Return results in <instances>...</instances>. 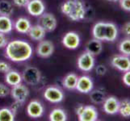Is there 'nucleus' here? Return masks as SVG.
Listing matches in <instances>:
<instances>
[{"instance_id":"obj_30","label":"nucleus","mask_w":130,"mask_h":121,"mask_svg":"<svg viewBox=\"0 0 130 121\" xmlns=\"http://www.w3.org/2000/svg\"><path fill=\"white\" fill-rule=\"evenodd\" d=\"M10 92L11 91L7 86L0 83V97H6L10 94Z\"/></svg>"},{"instance_id":"obj_12","label":"nucleus","mask_w":130,"mask_h":121,"mask_svg":"<svg viewBox=\"0 0 130 121\" xmlns=\"http://www.w3.org/2000/svg\"><path fill=\"white\" fill-rule=\"evenodd\" d=\"M111 65L119 70L126 72L130 70V59L126 56H114L111 59Z\"/></svg>"},{"instance_id":"obj_20","label":"nucleus","mask_w":130,"mask_h":121,"mask_svg":"<svg viewBox=\"0 0 130 121\" xmlns=\"http://www.w3.org/2000/svg\"><path fill=\"white\" fill-rule=\"evenodd\" d=\"M13 29L12 20L9 16L0 15V32L3 34L10 33Z\"/></svg>"},{"instance_id":"obj_17","label":"nucleus","mask_w":130,"mask_h":121,"mask_svg":"<svg viewBox=\"0 0 130 121\" xmlns=\"http://www.w3.org/2000/svg\"><path fill=\"white\" fill-rule=\"evenodd\" d=\"M32 27L31 22L28 19L24 17L19 18L15 23V28L18 32L22 34H26L28 32L30 28Z\"/></svg>"},{"instance_id":"obj_25","label":"nucleus","mask_w":130,"mask_h":121,"mask_svg":"<svg viewBox=\"0 0 130 121\" xmlns=\"http://www.w3.org/2000/svg\"><path fill=\"white\" fill-rule=\"evenodd\" d=\"M48 118L51 121H66L67 119V115L64 110L55 108L50 112Z\"/></svg>"},{"instance_id":"obj_39","label":"nucleus","mask_w":130,"mask_h":121,"mask_svg":"<svg viewBox=\"0 0 130 121\" xmlns=\"http://www.w3.org/2000/svg\"><path fill=\"white\" fill-rule=\"evenodd\" d=\"M83 107H84L83 105H78L77 107H76L75 112H76V114H77V115H79L80 114H81V112H82L83 110Z\"/></svg>"},{"instance_id":"obj_38","label":"nucleus","mask_w":130,"mask_h":121,"mask_svg":"<svg viewBox=\"0 0 130 121\" xmlns=\"http://www.w3.org/2000/svg\"><path fill=\"white\" fill-rule=\"evenodd\" d=\"M122 32L128 37H130V22H128L123 26Z\"/></svg>"},{"instance_id":"obj_8","label":"nucleus","mask_w":130,"mask_h":121,"mask_svg":"<svg viewBox=\"0 0 130 121\" xmlns=\"http://www.w3.org/2000/svg\"><path fill=\"white\" fill-rule=\"evenodd\" d=\"M26 7L29 14L35 17L41 16L45 11V6L42 0H29Z\"/></svg>"},{"instance_id":"obj_19","label":"nucleus","mask_w":130,"mask_h":121,"mask_svg":"<svg viewBox=\"0 0 130 121\" xmlns=\"http://www.w3.org/2000/svg\"><path fill=\"white\" fill-rule=\"evenodd\" d=\"M5 81L7 84L10 85V86H15L22 82V75L15 70H9L7 73H6L5 75Z\"/></svg>"},{"instance_id":"obj_5","label":"nucleus","mask_w":130,"mask_h":121,"mask_svg":"<svg viewBox=\"0 0 130 121\" xmlns=\"http://www.w3.org/2000/svg\"><path fill=\"white\" fill-rule=\"evenodd\" d=\"M44 97L48 102L58 103L64 98V93L60 88L56 87H48L44 92Z\"/></svg>"},{"instance_id":"obj_6","label":"nucleus","mask_w":130,"mask_h":121,"mask_svg":"<svg viewBox=\"0 0 130 121\" xmlns=\"http://www.w3.org/2000/svg\"><path fill=\"white\" fill-rule=\"evenodd\" d=\"M10 94L11 97L15 101L20 102L21 103H24L29 95V91L28 87L24 86V84L20 83L12 87Z\"/></svg>"},{"instance_id":"obj_4","label":"nucleus","mask_w":130,"mask_h":121,"mask_svg":"<svg viewBox=\"0 0 130 121\" xmlns=\"http://www.w3.org/2000/svg\"><path fill=\"white\" fill-rule=\"evenodd\" d=\"M38 24L41 25L45 32H51L56 29L57 21L56 17L51 13H43L41 16H39Z\"/></svg>"},{"instance_id":"obj_15","label":"nucleus","mask_w":130,"mask_h":121,"mask_svg":"<svg viewBox=\"0 0 130 121\" xmlns=\"http://www.w3.org/2000/svg\"><path fill=\"white\" fill-rule=\"evenodd\" d=\"M78 116L80 121H95L98 119V112L95 107L84 106L81 114Z\"/></svg>"},{"instance_id":"obj_31","label":"nucleus","mask_w":130,"mask_h":121,"mask_svg":"<svg viewBox=\"0 0 130 121\" xmlns=\"http://www.w3.org/2000/svg\"><path fill=\"white\" fill-rule=\"evenodd\" d=\"M9 70H11V65L5 61H0V72L6 74Z\"/></svg>"},{"instance_id":"obj_23","label":"nucleus","mask_w":130,"mask_h":121,"mask_svg":"<svg viewBox=\"0 0 130 121\" xmlns=\"http://www.w3.org/2000/svg\"><path fill=\"white\" fill-rule=\"evenodd\" d=\"M78 76L74 73H70L67 74L63 79V86L68 90L76 89L78 82Z\"/></svg>"},{"instance_id":"obj_40","label":"nucleus","mask_w":130,"mask_h":121,"mask_svg":"<svg viewBox=\"0 0 130 121\" xmlns=\"http://www.w3.org/2000/svg\"><path fill=\"white\" fill-rule=\"evenodd\" d=\"M109 1H112V2H116V1H118V0H109Z\"/></svg>"},{"instance_id":"obj_14","label":"nucleus","mask_w":130,"mask_h":121,"mask_svg":"<svg viewBox=\"0 0 130 121\" xmlns=\"http://www.w3.org/2000/svg\"><path fill=\"white\" fill-rule=\"evenodd\" d=\"M103 103H104V110L107 114L114 115L119 111L120 102L114 96L107 98Z\"/></svg>"},{"instance_id":"obj_1","label":"nucleus","mask_w":130,"mask_h":121,"mask_svg":"<svg viewBox=\"0 0 130 121\" xmlns=\"http://www.w3.org/2000/svg\"><path fill=\"white\" fill-rule=\"evenodd\" d=\"M32 47L28 42L21 40H15L7 43L5 49V56L13 62H23L32 57Z\"/></svg>"},{"instance_id":"obj_9","label":"nucleus","mask_w":130,"mask_h":121,"mask_svg":"<svg viewBox=\"0 0 130 121\" xmlns=\"http://www.w3.org/2000/svg\"><path fill=\"white\" fill-rule=\"evenodd\" d=\"M54 52V45L49 40H41L37 47V54L42 58H48Z\"/></svg>"},{"instance_id":"obj_29","label":"nucleus","mask_w":130,"mask_h":121,"mask_svg":"<svg viewBox=\"0 0 130 121\" xmlns=\"http://www.w3.org/2000/svg\"><path fill=\"white\" fill-rule=\"evenodd\" d=\"M120 51L123 54H125L127 56H130V38L124 39L122 40L120 44Z\"/></svg>"},{"instance_id":"obj_33","label":"nucleus","mask_w":130,"mask_h":121,"mask_svg":"<svg viewBox=\"0 0 130 121\" xmlns=\"http://www.w3.org/2000/svg\"><path fill=\"white\" fill-rule=\"evenodd\" d=\"M120 5L124 10L130 11V0H120Z\"/></svg>"},{"instance_id":"obj_13","label":"nucleus","mask_w":130,"mask_h":121,"mask_svg":"<svg viewBox=\"0 0 130 121\" xmlns=\"http://www.w3.org/2000/svg\"><path fill=\"white\" fill-rule=\"evenodd\" d=\"M76 89H77L79 92L83 93V94L90 93L93 89V82L91 78L86 75L78 78Z\"/></svg>"},{"instance_id":"obj_16","label":"nucleus","mask_w":130,"mask_h":121,"mask_svg":"<svg viewBox=\"0 0 130 121\" xmlns=\"http://www.w3.org/2000/svg\"><path fill=\"white\" fill-rule=\"evenodd\" d=\"M28 34L32 40L36 41H41L45 37L46 32L41 25L37 24L31 27Z\"/></svg>"},{"instance_id":"obj_34","label":"nucleus","mask_w":130,"mask_h":121,"mask_svg":"<svg viewBox=\"0 0 130 121\" xmlns=\"http://www.w3.org/2000/svg\"><path fill=\"white\" fill-rule=\"evenodd\" d=\"M95 71H96V74L97 75H99V76H103V75H104L105 73L107 72V69H106V67L104 65H99L96 67Z\"/></svg>"},{"instance_id":"obj_10","label":"nucleus","mask_w":130,"mask_h":121,"mask_svg":"<svg viewBox=\"0 0 130 121\" xmlns=\"http://www.w3.org/2000/svg\"><path fill=\"white\" fill-rule=\"evenodd\" d=\"M44 107L41 102L37 100L31 101L27 106V113L31 118L37 119L41 117L44 114Z\"/></svg>"},{"instance_id":"obj_37","label":"nucleus","mask_w":130,"mask_h":121,"mask_svg":"<svg viewBox=\"0 0 130 121\" xmlns=\"http://www.w3.org/2000/svg\"><path fill=\"white\" fill-rule=\"evenodd\" d=\"M21 104H23V103H21V102H18V101H15V102H14V103H12V105H11V110L15 114H16V112L18 111V110L20 109V107Z\"/></svg>"},{"instance_id":"obj_21","label":"nucleus","mask_w":130,"mask_h":121,"mask_svg":"<svg viewBox=\"0 0 130 121\" xmlns=\"http://www.w3.org/2000/svg\"><path fill=\"white\" fill-rule=\"evenodd\" d=\"M118 35V31L114 24L105 23V40L114 41Z\"/></svg>"},{"instance_id":"obj_36","label":"nucleus","mask_w":130,"mask_h":121,"mask_svg":"<svg viewBox=\"0 0 130 121\" xmlns=\"http://www.w3.org/2000/svg\"><path fill=\"white\" fill-rule=\"evenodd\" d=\"M123 82L128 87H130V70L126 71L123 76Z\"/></svg>"},{"instance_id":"obj_26","label":"nucleus","mask_w":130,"mask_h":121,"mask_svg":"<svg viewBox=\"0 0 130 121\" xmlns=\"http://www.w3.org/2000/svg\"><path fill=\"white\" fill-rule=\"evenodd\" d=\"M90 98L93 103L95 104H100L103 103L106 99V95L104 92L100 90H95L91 93L90 95Z\"/></svg>"},{"instance_id":"obj_11","label":"nucleus","mask_w":130,"mask_h":121,"mask_svg":"<svg viewBox=\"0 0 130 121\" xmlns=\"http://www.w3.org/2000/svg\"><path fill=\"white\" fill-rule=\"evenodd\" d=\"M62 44L63 45L69 49H75L79 46L80 37L79 36L74 32H69L62 38Z\"/></svg>"},{"instance_id":"obj_7","label":"nucleus","mask_w":130,"mask_h":121,"mask_svg":"<svg viewBox=\"0 0 130 121\" xmlns=\"http://www.w3.org/2000/svg\"><path fill=\"white\" fill-rule=\"evenodd\" d=\"M95 66V58L88 52L83 53L78 59V67L83 71H91Z\"/></svg>"},{"instance_id":"obj_22","label":"nucleus","mask_w":130,"mask_h":121,"mask_svg":"<svg viewBox=\"0 0 130 121\" xmlns=\"http://www.w3.org/2000/svg\"><path fill=\"white\" fill-rule=\"evenodd\" d=\"M93 37L95 39L99 40H105V23L99 22L95 24L92 29Z\"/></svg>"},{"instance_id":"obj_27","label":"nucleus","mask_w":130,"mask_h":121,"mask_svg":"<svg viewBox=\"0 0 130 121\" xmlns=\"http://www.w3.org/2000/svg\"><path fill=\"white\" fill-rule=\"evenodd\" d=\"M118 112H120V114L123 117H125V118L130 117V99L124 98V99L120 102Z\"/></svg>"},{"instance_id":"obj_3","label":"nucleus","mask_w":130,"mask_h":121,"mask_svg":"<svg viewBox=\"0 0 130 121\" xmlns=\"http://www.w3.org/2000/svg\"><path fill=\"white\" fill-rule=\"evenodd\" d=\"M22 79L26 84L30 85V86H36L41 82V71L33 66L27 67L24 70L23 74H22Z\"/></svg>"},{"instance_id":"obj_24","label":"nucleus","mask_w":130,"mask_h":121,"mask_svg":"<svg viewBox=\"0 0 130 121\" xmlns=\"http://www.w3.org/2000/svg\"><path fill=\"white\" fill-rule=\"evenodd\" d=\"M13 12H14V8L10 2L7 0L0 1V15L10 17L13 14Z\"/></svg>"},{"instance_id":"obj_32","label":"nucleus","mask_w":130,"mask_h":121,"mask_svg":"<svg viewBox=\"0 0 130 121\" xmlns=\"http://www.w3.org/2000/svg\"><path fill=\"white\" fill-rule=\"evenodd\" d=\"M29 0H13V4L18 7H26Z\"/></svg>"},{"instance_id":"obj_35","label":"nucleus","mask_w":130,"mask_h":121,"mask_svg":"<svg viewBox=\"0 0 130 121\" xmlns=\"http://www.w3.org/2000/svg\"><path fill=\"white\" fill-rule=\"evenodd\" d=\"M7 43H8V40H7V38L6 37L5 34L0 32V48L6 47Z\"/></svg>"},{"instance_id":"obj_28","label":"nucleus","mask_w":130,"mask_h":121,"mask_svg":"<svg viewBox=\"0 0 130 121\" xmlns=\"http://www.w3.org/2000/svg\"><path fill=\"white\" fill-rule=\"evenodd\" d=\"M15 114L11 108L0 109V121H14Z\"/></svg>"},{"instance_id":"obj_18","label":"nucleus","mask_w":130,"mask_h":121,"mask_svg":"<svg viewBox=\"0 0 130 121\" xmlns=\"http://www.w3.org/2000/svg\"><path fill=\"white\" fill-rule=\"evenodd\" d=\"M103 46L100 40L97 39H93L89 40L86 45V50L91 55H99L102 52Z\"/></svg>"},{"instance_id":"obj_2","label":"nucleus","mask_w":130,"mask_h":121,"mask_svg":"<svg viewBox=\"0 0 130 121\" xmlns=\"http://www.w3.org/2000/svg\"><path fill=\"white\" fill-rule=\"evenodd\" d=\"M61 11L73 21H80L86 15V8L82 0H66L61 4Z\"/></svg>"}]
</instances>
